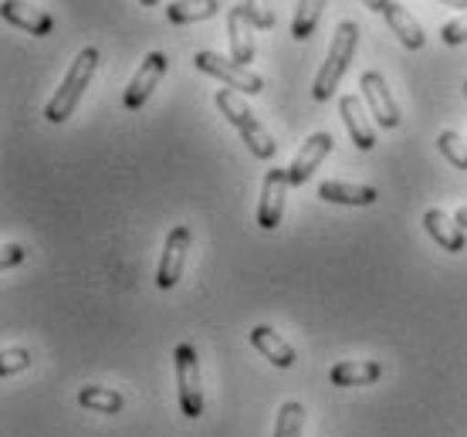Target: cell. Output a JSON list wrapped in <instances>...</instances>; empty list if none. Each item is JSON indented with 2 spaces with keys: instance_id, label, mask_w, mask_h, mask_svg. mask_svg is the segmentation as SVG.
<instances>
[{
  "instance_id": "cell-17",
  "label": "cell",
  "mask_w": 467,
  "mask_h": 437,
  "mask_svg": "<svg viewBox=\"0 0 467 437\" xmlns=\"http://www.w3.org/2000/svg\"><path fill=\"white\" fill-rule=\"evenodd\" d=\"M339 112H342V122H346V130H349L352 142H356V150L369 153V150L376 146V136H373V130H369L366 116H362V102L356 99V95H342Z\"/></svg>"
},
{
  "instance_id": "cell-15",
  "label": "cell",
  "mask_w": 467,
  "mask_h": 437,
  "mask_svg": "<svg viewBox=\"0 0 467 437\" xmlns=\"http://www.w3.org/2000/svg\"><path fill=\"white\" fill-rule=\"evenodd\" d=\"M318 197L328 203H342V207H369L379 201V190L366 187V183H342V180H326L318 187Z\"/></svg>"
},
{
  "instance_id": "cell-7",
  "label": "cell",
  "mask_w": 467,
  "mask_h": 437,
  "mask_svg": "<svg viewBox=\"0 0 467 437\" xmlns=\"http://www.w3.org/2000/svg\"><path fill=\"white\" fill-rule=\"evenodd\" d=\"M166 71H170V58H166L163 51H150V55L140 61V71L132 75V82H129L126 95H122V106H126L129 112H136V109L146 106L152 88L163 82Z\"/></svg>"
},
{
  "instance_id": "cell-23",
  "label": "cell",
  "mask_w": 467,
  "mask_h": 437,
  "mask_svg": "<svg viewBox=\"0 0 467 437\" xmlns=\"http://www.w3.org/2000/svg\"><path fill=\"white\" fill-rule=\"evenodd\" d=\"M437 150H441V156H444L451 166L467 170V142L461 140L457 132H451V130L441 132V136H437Z\"/></svg>"
},
{
  "instance_id": "cell-19",
  "label": "cell",
  "mask_w": 467,
  "mask_h": 437,
  "mask_svg": "<svg viewBox=\"0 0 467 437\" xmlns=\"http://www.w3.org/2000/svg\"><path fill=\"white\" fill-rule=\"evenodd\" d=\"M217 14H221V0H173V4H166V21L170 24L211 21Z\"/></svg>"
},
{
  "instance_id": "cell-6",
  "label": "cell",
  "mask_w": 467,
  "mask_h": 437,
  "mask_svg": "<svg viewBox=\"0 0 467 437\" xmlns=\"http://www.w3.org/2000/svg\"><path fill=\"white\" fill-rule=\"evenodd\" d=\"M292 177H288V166H275L265 173V187H261V203H257V227L275 231L285 217V197H288Z\"/></svg>"
},
{
  "instance_id": "cell-18",
  "label": "cell",
  "mask_w": 467,
  "mask_h": 437,
  "mask_svg": "<svg viewBox=\"0 0 467 437\" xmlns=\"http://www.w3.org/2000/svg\"><path fill=\"white\" fill-rule=\"evenodd\" d=\"M251 346H254L265 359H271L278 369H288L295 363V349L285 343L271 326H254V329H251Z\"/></svg>"
},
{
  "instance_id": "cell-16",
  "label": "cell",
  "mask_w": 467,
  "mask_h": 437,
  "mask_svg": "<svg viewBox=\"0 0 467 437\" xmlns=\"http://www.w3.org/2000/svg\"><path fill=\"white\" fill-rule=\"evenodd\" d=\"M379 377H383V367L376 359H342L328 369L332 387H369Z\"/></svg>"
},
{
  "instance_id": "cell-31",
  "label": "cell",
  "mask_w": 467,
  "mask_h": 437,
  "mask_svg": "<svg viewBox=\"0 0 467 437\" xmlns=\"http://www.w3.org/2000/svg\"><path fill=\"white\" fill-rule=\"evenodd\" d=\"M142 7H156V4H160V0H140Z\"/></svg>"
},
{
  "instance_id": "cell-20",
  "label": "cell",
  "mask_w": 467,
  "mask_h": 437,
  "mask_svg": "<svg viewBox=\"0 0 467 437\" xmlns=\"http://www.w3.org/2000/svg\"><path fill=\"white\" fill-rule=\"evenodd\" d=\"M78 403H82L85 411H95V414H119L126 407L122 393L112 390V387H82Z\"/></svg>"
},
{
  "instance_id": "cell-32",
  "label": "cell",
  "mask_w": 467,
  "mask_h": 437,
  "mask_svg": "<svg viewBox=\"0 0 467 437\" xmlns=\"http://www.w3.org/2000/svg\"><path fill=\"white\" fill-rule=\"evenodd\" d=\"M464 99H467V82H464Z\"/></svg>"
},
{
  "instance_id": "cell-24",
  "label": "cell",
  "mask_w": 467,
  "mask_h": 437,
  "mask_svg": "<svg viewBox=\"0 0 467 437\" xmlns=\"http://www.w3.org/2000/svg\"><path fill=\"white\" fill-rule=\"evenodd\" d=\"M244 14L257 31H271L275 21H278V14H275V7H271V0H244Z\"/></svg>"
},
{
  "instance_id": "cell-28",
  "label": "cell",
  "mask_w": 467,
  "mask_h": 437,
  "mask_svg": "<svg viewBox=\"0 0 467 437\" xmlns=\"http://www.w3.org/2000/svg\"><path fill=\"white\" fill-rule=\"evenodd\" d=\"M362 4H366L369 11H376V14H386V7H389L393 0H362Z\"/></svg>"
},
{
  "instance_id": "cell-14",
  "label": "cell",
  "mask_w": 467,
  "mask_h": 437,
  "mask_svg": "<svg viewBox=\"0 0 467 437\" xmlns=\"http://www.w3.org/2000/svg\"><path fill=\"white\" fill-rule=\"evenodd\" d=\"M423 227H427V234H431L444 251H451V255H457V251L467 248V231L457 224L454 217H447L444 211L423 213Z\"/></svg>"
},
{
  "instance_id": "cell-30",
  "label": "cell",
  "mask_w": 467,
  "mask_h": 437,
  "mask_svg": "<svg viewBox=\"0 0 467 437\" xmlns=\"http://www.w3.org/2000/svg\"><path fill=\"white\" fill-rule=\"evenodd\" d=\"M441 4H447V7H461V11H467V0H441Z\"/></svg>"
},
{
  "instance_id": "cell-29",
  "label": "cell",
  "mask_w": 467,
  "mask_h": 437,
  "mask_svg": "<svg viewBox=\"0 0 467 437\" xmlns=\"http://www.w3.org/2000/svg\"><path fill=\"white\" fill-rule=\"evenodd\" d=\"M454 221H457V224H461V227H464V231H467V207H461V211L454 213Z\"/></svg>"
},
{
  "instance_id": "cell-4",
  "label": "cell",
  "mask_w": 467,
  "mask_h": 437,
  "mask_svg": "<svg viewBox=\"0 0 467 437\" xmlns=\"http://www.w3.org/2000/svg\"><path fill=\"white\" fill-rule=\"evenodd\" d=\"M173 367H176L180 411H183V417L197 421V417H203V387H200V363H197V349H193V343L176 346Z\"/></svg>"
},
{
  "instance_id": "cell-1",
  "label": "cell",
  "mask_w": 467,
  "mask_h": 437,
  "mask_svg": "<svg viewBox=\"0 0 467 437\" xmlns=\"http://www.w3.org/2000/svg\"><path fill=\"white\" fill-rule=\"evenodd\" d=\"M95 68H99V47H82L78 51V58L71 61V68L65 71V78H61L58 92H55V99L47 102L45 109V119L47 122H55V126H61L65 119L78 109V102H82L85 88L92 85V75Z\"/></svg>"
},
{
  "instance_id": "cell-3",
  "label": "cell",
  "mask_w": 467,
  "mask_h": 437,
  "mask_svg": "<svg viewBox=\"0 0 467 437\" xmlns=\"http://www.w3.org/2000/svg\"><path fill=\"white\" fill-rule=\"evenodd\" d=\"M356 47H359V24L356 21H342L332 35V45H328L326 65L318 71L316 85H312V95L316 102H328L336 88H339L342 75L349 71V61L356 58Z\"/></svg>"
},
{
  "instance_id": "cell-8",
  "label": "cell",
  "mask_w": 467,
  "mask_h": 437,
  "mask_svg": "<svg viewBox=\"0 0 467 437\" xmlns=\"http://www.w3.org/2000/svg\"><path fill=\"white\" fill-rule=\"evenodd\" d=\"M193 245V231L187 224H176L170 234H166V245H163V258H160V268H156V285L170 292L176 282H180V275H183V265H187V251Z\"/></svg>"
},
{
  "instance_id": "cell-11",
  "label": "cell",
  "mask_w": 467,
  "mask_h": 437,
  "mask_svg": "<svg viewBox=\"0 0 467 437\" xmlns=\"http://www.w3.org/2000/svg\"><path fill=\"white\" fill-rule=\"evenodd\" d=\"M0 14H4V21L14 24V27H21L27 35L35 37H47L55 31V17L35 4H27V0H4L0 4Z\"/></svg>"
},
{
  "instance_id": "cell-21",
  "label": "cell",
  "mask_w": 467,
  "mask_h": 437,
  "mask_svg": "<svg viewBox=\"0 0 467 437\" xmlns=\"http://www.w3.org/2000/svg\"><path fill=\"white\" fill-rule=\"evenodd\" d=\"M326 7H328V0H298L295 17H292V37L295 41L312 37V31H316V24H318V17H322Z\"/></svg>"
},
{
  "instance_id": "cell-12",
  "label": "cell",
  "mask_w": 467,
  "mask_h": 437,
  "mask_svg": "<svg viewBox=\"0 0 467 437\" xmlns=\"http://www.w3.org/2000/svg\"><path fill=\"white\" fill-rule=\"evenodd\" d=\"M254 24L247 21L244 4L241 7H231L227 11V37H231V55L237 65H251L254 61V35H251Z\"/></svg>"
},
{
  "instance_id": "cell-27",
  "label": "cell",
  "mask_w": 467,
  "mask_h": 437,
  "mask_svg": "<svg viewBox=\"0 0 467 437\" xmlns=\"http://www.w3.org/2000/svg\"><path fill=\"white\" fill-rule=\"evenodd\" d=\"M24 258H27V251L21 245H7V248L0 251V268H17Z\"/></svg>"
},
{
  "instance_id": "cell-25",
  "label": "cell",
  "mask_w": 467,
  "mask_h": 437,
  "mask_svg": "<svg viewBox=\"0 0 467 437\" xmlns=\"http://www.w3.org/2000/svg\"><path fill=\"white\" fill-rule=\"evenodd\" d=\"M31 367V353L24 346H7L0 353V377H17L21 369Z\"/></svg>"
},
{
  "instance_id": "cell-13",
  "label": "cell",
  "mask_w": 467,
  "mask_h": 437,
  "mask_svg": "<svg viewBox=\"0 0 467 437\" xmlns=\"http://www.w3.org/2000/svg\"><path fill=\"white\" fill-rule=\"evenodd\" d=\"M386 24H389V31L400 37V45L410 47V51H420L423 45H427V35H423L420 21L410 14V7H403L400 0H393L389 7H386Z\"/></svg>"
},
{
  "instance_id": "cell-5",
  "label": "cell",
  "mask_w": 467,
  "mask_h": 437,
  "mask_svg": "<svg viewBox=\"0 0 467 437\" xmlns=\"http://www.w3.org/2000/svg\"><path fill=\"white\" fill-rule=\"evenodd\" d=\"M193 65H197L203 75H213L217 82H223L227 88H234V92H244V95L265 92V78H261V75H254V71L244 68V65H237L234 58H221L217 51H197V55H193Z\"/></svg>"
},
{
  "instance_id": "cell-22",
  "label": "cell",
  "mask_w": 467,
  "mask_h": 437,
  "mask_svg": "<svg viewBox=\"0 0 467 437\" xmlns=\"http://www.w3.org/2000/svg\"><path fill=\"white\" fill-rule=\"evenodd\" d=\"M305 427V407L298 401L281 403L278 421H275V437H302Z\"/></svg>"
},
{
  "instance_id": "cell-26",
  "label": "cell",
  "mask_w": 467,
  "mask_h": 437,
  "mask_svg": "<svg viewBox=\"0 0 467 437\" xmlns=\"http://www.w3.org/2000/svg\"><path fill=\"white\" fill-rule=\"evenodd\" d=\"M441 41H444V45H451V47L464 45V41H467V11L441 27Z\"/></svg>"
},
{
  "instance_id": "cell-10",
  "label": "cell",
  "mask_w": 467,
  "mask_h": 437,
  "mask_svg": "<svg viewBox=\"0 0 467 437\" xmlns=\"http://www.w3.org/2000/svg\"><path fill=\"white\" fill-rule=\"evenodd\" d=\"M336 150V140H332V132H316V136H308L302 142V150L295 153L292 166H288V177H292V187H302L305 180L316 173L322 160Z\"/></svg>"
},
{
  "instance_id": "cell-9",
  "label": "cell",
  "mask_w": 467,
  "mask_h": 437,
  "mask_svg": "<svg viewBox=\"0 0 467 437\" xmlns=\"http://www.w3.org/2000/svg\"><path fill=\"white\" fill-rule=\"evenodd\" d=\"M359 88H362V99L369 102V112H373L376 126H383V130H397L400 126V106L393 92H389V85L379 71H362L359 78Z\"/></svg>"
},
{
  "instance_id": "cell-2",
  "label": "cell",
  "mask_w": 467,
  "mask_h": 437,
  "mask_svg": "<svg viewBox=\"0 0 467 437\" xmlns=\"http://www.w3.org/2000/svg\"><path fill=\"white\" fill-rule=\"evenodd\" d=\"M213 102H217V109H221V116L231 122L234 130L241 132V140L247 142V150H251L257 160H271V156L278 153L275 136L257 122V116L247 109V102L234 92V88H221V92L213 95Z\"/></svg>"
}]
</instances>
